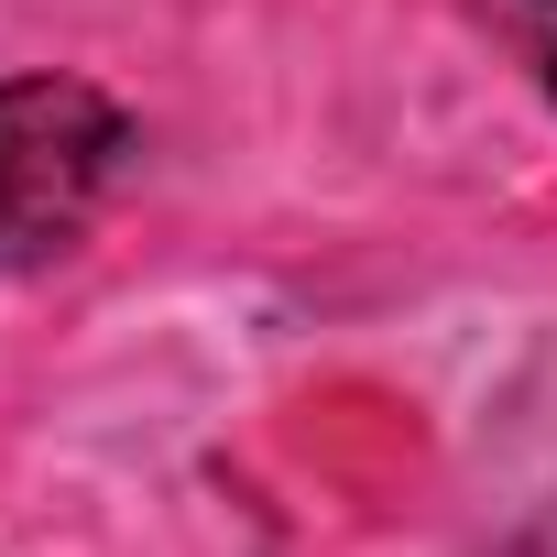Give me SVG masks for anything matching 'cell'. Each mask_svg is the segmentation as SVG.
Instances as JSON below:
<instances>
[{
  "instance_id": "cell-1",
  "label": "cell",
  "mask_w": 557,
  "mask_h": 557,
  "mask_svg": "<svg viewBox=\"0 0 557 557\" xmlns=\"http://www.w3.org/2000/svg\"><path fill=\"white\" fill-rule=\"evenodd\" d=\"M121 153L132 121L88 77H0V273L55 262L99 219Z\"/></svg>"
},
{
  "instance_id": "cell-2",
  "label": "cell",
  "mask_w": 557,
  "mask_h": 557,
  "mask_svg": "<svg viewBox=\"0 0 557 557\" xmlns=\"http://www.w3.org/2000/svg\"><path fill=\"white\" fill-rule=\"evenodd\" d=\"M481 12H492V34L535 66V88L557 99V0H481Z\"/></svg>"
}]
</instances>
